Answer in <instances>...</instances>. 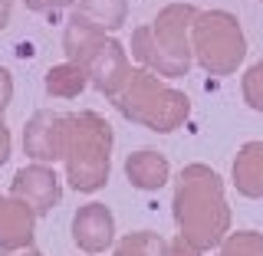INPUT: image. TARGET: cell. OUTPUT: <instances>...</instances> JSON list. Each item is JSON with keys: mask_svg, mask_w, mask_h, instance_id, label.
<instances>
[{"mask_svg": "<svg viewBox=\"0 0 263 256\" xmlns=\"http://www.w3.org/2000/svg\"><path fill=\"white\" fill-rule=\"evenodd\" d=\"M175 224L184 240H191L197 250L224 243L230 233V207L224 197V181L214 168L194 161L175 181Z\"/></svg>", "mask_w": 263, "mask_h": 256, "instance_id": "cell-1", "label": "cell"}, {"mask_svg": "<svg viewBox=\"0 0 263 256\" xmlns=\"http://www.w3.org/2000/svg\"><path fill=\"white\" fill-rule=\"evenodd\" d=\"M197 7L191 4H168L161 7L152 23H142L132 33V56L142 63V69L161 79L187 76L194 60L191 49V27L197 20Z\"/></svg>", "mask_w": 263, "mask_h": 256, "instance_id": "cell-2", "label": "cell"}, {"mask_svg": "<svg viewBox=\"0 0 263 256\" xmlns=\"http://www.w3.org/2000/svg\"><path fill=\"white\" fill-rule=\"evenodd\" d=\"M63 49H66V60L79 63L86 69L89 82L105 99L119 95L125 89V82L132 79V72H135L132 69V60H128V49L115 36H109V30H102L99 23L82 16L79 10L66 20Z\"/></svg>", "mask_w": 263, "mask_h": 256, "instance_id": "cell-3", "label": "cell"}, {"mask_svg": "<svg viewBox=\"0 0 263 256\" xmlns=\"http://www.w3.org/2000/svg\"><path fill=\"white\" fill-rule=\"evenodd\" d=\"M66 181L79 194H96L109 184L112 171V125L99 112H79L69 119L66 142Z\"/></svg>", "mask_w": 263, "mask_h": 256, "instance_id": "cell-4", "label": "cell"}, {"mask_svg": "<svg viewBox=\"0 0 263 256\" xmlns=\"http://www.w3.org/2000/svg\"><path fill=\"white\" fill-rule=\"evenodd\" d=\"M112 102L128 122H138V125H145L152 131H161V135L181 128L187 122V115H191V99L148 69L132 72L125 89Z\"/></svg>", "mask_w": 263, "mask_h": 256, "instance_id": "cell-5", "label": "cell"}, {"mask_svg": "<svg viewBox=\"0 0 263 256\" xmlns=\"http://www.w3.org/2000/svg\"><path fill=\"white\" fill-rule=\"evenodd\" d=\"M191 49L211 76H234L247 60V36L240 20L227 10H201L191 27Z\"/></svg>", "mask_w": 263, "mask_h": 256, "instance_id": "cell-6", "label": "cell"}, {"mask_svg": "<svg viewBox=\"0 0 263 256\" xmlns=\"http://www.w3.org/2000/svg\"><path fill=\"white\" fill-rule=\"evenodd\" d=\"M69 119L72 115L53 112V109L33 112L27 128H23V151L40 164L63 161L66 158V142H69Z\"/></svg>", "mask_w": 263, "mask_h": 256, "instance_id": "cell-7", "label": "cell"}, {"mask_svg": "<svg viewBox=\"0 0 263 256\" xmlns=\"http://www.w3.org/2000/svg\"><path fill=\"white\" fill-rule=\"evenodd\" d=\"M10 197L23 201L27 207H33L36 217H43L60 204L63 197V184H60V174H56L49 164H27L20 168L10 181Z\"/></svg>", "mask_w": 263, "mask_h": 256, "instance_id": "cell-8", "label": "cell"}, {"mask_svg": "<svg viewBox=\"0 0 263 256\" xmlns=\"http://www.w3.org/2000/svg\"><path fill=\"white\" fill-rule=\"evenodd\" d=\"M72 240L82 253H105L115 243V217L105 204H82L72 217Z\"/></svg>", "mask_w": 263, "mask_h": 256, "instance_id": "cell-9", "label": "cell"}, {"mask_svg": "<svg viewBox=\"0 0 263 256\" xmlns=\"http://www.w3.org/2000/svg\"><path fill=\"white\" fill-rule=\"evenodd\" d=\"M36 230V213L16 197H0V250L16 253L33 243Z\"/></svg>", "mask_w": 263, "mask_h": 256, "instance_id": "cell-10", "label": "cell"}, {"mask_svg": "<svg viewBox=\"0 0 263 256\" xmlns=\"http://www.w3.org/2000/svg\"><path fill=\"white\" fill-rule=\"evenodd\" d=\"M125 178L138 191H161L171 178V164L161 151L142 148V151H132L125 158Z\"/></svg>", "mask_w": 263, "mask_h": 256, "instance_id": "cell-11", "label": "cell"}, {"mask_svg": "<svg viewBox=\"0 0 263 256\" xmlns=\"http://www.w3.org/2000/svg\"><path fill=\"white\" fill-rule=\"evenodd\" d=\"M230 181H234L237 194L253 197V201L263 197V142L240 145V151L234 158V168H230Z\"/></svg>", "mask_w": 263, "mask_h": 256, "instance_id": "cell-12", "label": "cell"}, {"mask_svg": "<svg viewBox=\"0 0 263 256\" xmlns=\"http://www.w3.org/2000/svg\"><path fill=\"white\" fill-rule=\"evenodd\" d=\"M43 86H46V92L53 99H76L82 89L89 86V76H86V69H82L79 63L66 60V63L53 66V69L46 72Z\"/></svg>", "mask_w": 263, "mask_h": 256, "instance_id": "cell-13", "label": "cell"}, {"mask_svg": "<svg viewBox=\"0 0 263 256\" xmlns=\"http://www.w3.org/2000/svg\"><path fill=\"white\" fill-rule=\"evenodd\" d=\"M76 10L102 30H119L128 20V0H76Z\"/></svg>", "mask_w": 263, "mask_h": 256, "instance_id": "cell-14", "label": "cell"}, {"mask_svg": "<svg viewBox=\"0 0 263 256\" xmlns=\"http://www.w3.org/2000/svg\"><path fill=\"white\" fill-rule=\"evenodd\" d=\"M164 253V240L152 230H138V233L122 237V243L115 246L112 256H161Z\"/></svg>", "mask_w": 263, "mask_h": 256, "instance_id": "cell-15", "label": "cell"}, {"mask_svg": "<svg viewBox=\"0 0 263 256\" xmlns=\"http://www.w3.org/2000/svg\"><path fill=\"white\" fill-rule=\"evenodd\" d=\"M217 256H263V237L253 230H240V233H230Z\"/></svg>", "mask_w": 263, "mask_h": 256, "instance_id": "cell-16", "label": "cell"}, {"mask_svg": "<svg viewBox=\"0 0 263 256\" xmlns=\"http://www.w3.org/2000/svg\"><path fill=\"white\" fill-rule=\"evenodd\" d=\"M240 92H243V102L250 105L253 112L263 115V60H257L250 69L243 72L240 79Z\"/></svg>", "mask_w": 263, "mask_h": 256, "instance_id": "cell-17", "label": "cell"}, {"mask_svg": "<svg viewBox=\"0 0 263 256\" xmlns=\"http://www.w3.org/2000/svg\"><path fill=\"white\" fill-rule=\"evenodd\" d=\"M161 256H201V250L191 243V240H184V237L178 233V240H164V253Z\"/></svg>", "mask_w": 263, "mask_h": 256, "instance_id": "cell-18", "label": "cell"}, {"mask_svg": "<svg viewBox=\"0 0 263 256\" xmlns=\"http://www.w3.org/2000/svg\"><path fill=\"white\" fill-rule=\"evenodd\" d=\"M10 102H13V76H10L7 66H0V119H4V112H7Z\"/></svg>", "mask_w": 263, "mask_h": 256, "instance_id": "cell-19", "label": "cell"}, {"mask_svg": "<svg viewBox=\"0 0 263 256\" xmlns=\"http://www.w3.org/2000/svg\"><path fill=\"white\" fill-rule=\"evenodd\" d=\"M27 4V10L33 13H56V10H63V7H72L76 0H23Z\"/></svg>", "mask_w": 263, "mask_h": 256, "instance_id": "cell-20", "label": "cell"}, {"mask_svg": "<svg viewBox=\"0 0 263 256\" xmlns=\"http://www.w3.org/2000/svg\"><path fill=\"white\" fill-rule=\"evenodd\" d=\"M10 148H13L10 128H7V125H4V119H0V164H7V158H10Z\"/></svg>", "mask_w": 263, "mask_h": 256, "instance_id": "cell-21", "label": "cell"}, {"mask_svg": "<svg viewBox=\"0 0 263 256\" xmlns=\"http://www.w3.org/2000/svg\"><path fill=\"white\" fill-rule=\"evenodd\" d=\"M10 13H13V0H0V30H7Z\"/></svg>", "mask_w": 263, "mask_h": 256, "instance_id": "cell-22", "label": "cell"}, {"mask_svg": "<svg viewBox=\"0 0 263 256\" xmlns=\"http://www.w3.org/2000/svg\"><path fill=\"white\" fill-rule=\"evenodd\" d=\"M4 256H43L40 250H33V246H27V250H16V253H4Z\"/></svg>", "mask_w": 263, "mask_h": 256, "instance_id": "cell-23", "label": "cell"}, {"mask_svg": "<svg viewBox=\"0 0 263 256\" xmlns=\"http://www.w3.org/2000/svg\"><path fill=\"white\" fill-rule=\"evenodd\" d=\"M0 197H4V194H0Z\"/></svg>", "mask_w": 263, "mask_h": 256, "instance_id": "cell-24", "label": "cell"}, {"mask_svg": "<svg viewBox=\"0 0 263 256\" xmlns=\"http://www.w3.org/2000/svg\"><path fill=\"white\" fill-rule=\"evenodd\" d=\"M260 4H263V0H260Z\"/></svg>", "mask_w": 263, "mask_h": 256, "instance_id": "cell-25", "label": "cell"}]
</instances>
